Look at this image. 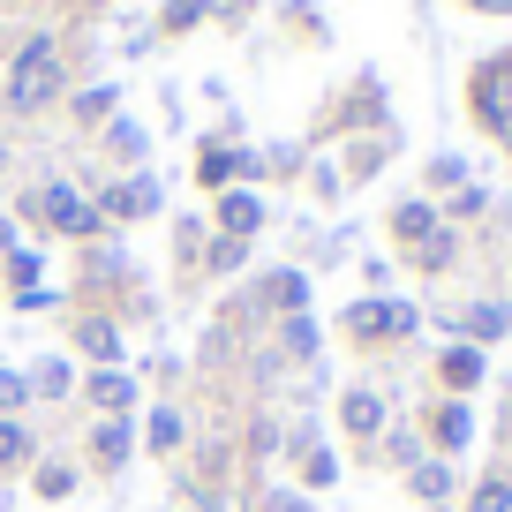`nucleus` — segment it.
<instances>
[{"label": "nucleus", "instance_id": "9d476101", "mask_svg": "<svg viewBox=\"0 0 512 512\" xmlns=\"http://www.w3.org/2000/svg\"><path fill=\"white\" fill-rule=\"evenodd\" d=\"M347 422H354V430H377V400H369V392H354V400H347Z\"/></svg>", "mask_w": 512, "mask_h": 512}, {"label": "nucleus", "instance_id": "1a4fd4ad", "mask_svg": "<svg viewBox=\"0 0 512 512\" xmlns=\"http://www.w3.org/2000/svg\"><path fill=\"white\" fill-rule=\"evenodd\" d=\"M445 377H452V384H475V377H482V362H475L467 347H452V354H445Z\"/></svg>", "mask_w": 512, "mask_h": 512}, {"label": "nucleus", "instance_id": "2eb2a0df", "mask_svg": "<svg viewBox=\"0 0 512 512\" xmlns=\"http://www.w3.org/2000/svg\"><path fill=\"white\" fill-rule=\"evenodd\" d=\"M505 505H512V490H505V482H490V490L475 497V512H505Z\"/></svg>", "mask_w": 512, "mask_h": 512}, {"label": "nucleus", "instance_id": "4468645a", "mask_svg": "<svg viewBox=\"0 0 512 512\" xmlns=\"http://www.w3.org/2000/svg\"><path fill=\"white\" fill-rule=\"evenodd\" d=\"M23 452H31V437H23V430H8V422H0V460H23Z\"/></svg>", "mask_w": 512, "mask_h": 512}, {"label": "nucleus", "instance_id": "dca6fc26", "mask_svg": "<svg viewBox=\"0 0 512 512\" xmlns=\"http://www.w3.org/2000/svg\"><path fill=\"white\" fill-rule=\"evenodd\" d=\"M490 8H512V0H490Z\"/></svg>", "mask_w": 512, "mask_h": 512}, {"label": "nucleus", "instance_id": "20e7f679", "mask_svg": "<svg viewBox=\"0 0 512 512\" xmlns=\"http://www.w3.org/2000/svg\"><path fill=\"white\" fill-rule=\"evenodd\" d=\"M354 332H407V309L400 302H369V309H354Z\"/></svg>", "mask_w": 512, "mask_h": 512}, {"label": "nucleus", "instance_id": "ddd939ff", "mask_svg": "<svg viewBox=\"0 0 512 512\" xmlns=\"http://www.w3.org/2000/svg\"><path fill=\"white\" fill-rule=\"evenodd\" d=\"M38 490H46V497H68V490H76V475H68V467H46V475H38Z\"/></svg>", "mask_w": 512, "mask_h": 512}, {"label": "nucleus", "instance_id": "6e6552de", "mask_svg": "<svg viewBox=\"0 0 512 512\" xmlns=\"http://www.w3.org/2000/svg\"><path fill=\"white\" fill-rule=\"evenodd\" d=\"M437 437H445V445H467V437H475V422H467V407H445V415H437Z\"/></svg>", "mask_w": 512, "mask_h": 512}, {"label": "nucleus", "instance_id": "f8f14e48", "mask_svg": "<svg viewBox=\"0 0 512 512\" xmlns=\"http://www.w3.org/2000/svg\"><path fill=\"white\" fill-rule=\"evenodd\" d=\"M264 294H272V302H302L309 287H302V279H294V272H279V279H264Z\"/></svg>", "mask_w": 512, "mask_h": 512}, {"label": "nucleus", "instance_id": "39448f33", "mask_svg": "<svg viewBox=\"0 0 512 512\" xmlns=\"http://www.w3.org/2000/svg\"><path fill=\"white\" fill-rule=\"evenodd\" d=\"M151 204H159V189H151V181H128V189H113V211H121V219H144Z\"/></svg>", "mask_w": 512, "mask_h": 512}, {"label": "nucleus", "instance_id": "f3484780", "mask_svg": "<svg viewBox=\"0 0 512 512\" xmlns=\"http://www.w3.org/2000/svg\"><path fill=\"white\" fill-rule=\"evenodd\" d=\"M91 8H98V0H91Z\"/></svg>", "mask_w": 512, "mask_h": 512}, {"label": "nucleus", "instance_id": "f03ea898", "mask_svg": "<svg viewBox=\"0 0 512 512\" xmlns=\"http://www.w3.org/2000/svg\"><path fill=\"white\" fill-rule=\"evenodd\" d=\"M475 106H482L490 128H512V61H490L475 76Z\"/></svg>", "mask_w": 512, "mask_h": 512}, {"label": "nucleus", "instance_id": "9b49d317", "mask_svg": "<svg viewBox=\"0 0 512 512\" xmlns=\"http://www.w3.org/2000/svg\"><path fill=\"white\" fill-rule=\"evenodd\" d=\"M91 392H98V400H106V407H121V400H128V377H121V369H106V377H98Z\"/></svg>", "mask_w": 512, "mask_h": 512}, {"label": "nucleus", "instance_id": "0eeeda50", "mask_svg": "<svg viewBox=\"0 0 512 512\" xmlns=\"http://www.w3.org/2000/svg\"><path fill=\"white\" fill-rule=\"evenodd\" d=\"M505 324H512V309H467V332L475 339H497Z\"/></svg>", "mask_w": 512, "mask_h": 512}, {"label": "nucleus", "instance_id": "423d86ee", "mask_svg": "<svg viewBox=\"0 0 512 512\" xmlns=\"http://www.w3.org/2000/svg\"><path fill=\"white\" fill-rule=\"evenodd\" d=\"M256 219H264V204H256V196H226V234H249Z\"/></svg>", "mask_w": 512, "mask_h": 512}, {"label": "nucleus", "instance_id": "7ed1b4c3", "mask_svg": "<svg viewBox=\"0 0 512 512\" xmlns=\"http://www.w3.org/2000/svg\"><path fill=\"white\" fill-rule=\"evenodd\" d=\"M46 211H53V226H76V234H91V226H98V211L83 204V196H68V189H53Z\"/></svg>", "mask_w": 512, "mask_h": 512}, {"label": "nucleus", "instance_id": "f257e3e1", "mask_svg": "<svg viewBox=\"0 0 512 512\" xmlns=\"http://www.w3.org/2000/svg\"><path fill=\"white\" fill-rule=\"evenodd\" d=\"M53 83H61V46H53V38H31V46L16 53V76H8V113L46 106Z\"/></svg>", "mask_w": 512, "mask_h": 512}]
</instances>
